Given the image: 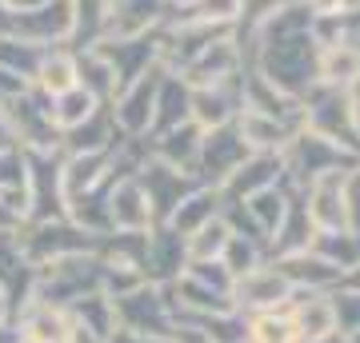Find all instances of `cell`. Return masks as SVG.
I'll return each mask as SVG.
<instances>
[{
  "mask_svg": "<svg viewBox=\"0 0 360 343\" xmlns=\"http://www.w3.org/2000/svg\"><path fill=\"white\" fill-rule=\"evenodd\" d=\"M309 212L316 231H352V203H348V172H324L309 184Z\"/></svg>",
  "mask_w": 360,
  "mask_h": 343,
  "instance_id": "obj_1",
  "label": "cell"
},
{
  "mask_svg": "<svg viewBox=\"0 0 360 343\" xmlns=\"http://www.w3.org/2000/svg\"><path fill=\"white\" fill-rule=\"evenodd\" d=\"M232 295H236V307H248V311H281L292 304L296 283L288 280L284 267H252L236 276Z\"/></svg>",
  "mask_w": 360,
  "mask_h": 343,
  "instance_id": "obj_2",
  "label": "cell"
},
{
  "mask_svg": "<svg viewBox=\"0 0 360 343\" xmlns=\"http://www.w3.org/2000/svg\"><path fill=\"white\" fill-rule=\"evenodd\" d=\"M288 316L296 323L300 343H324V339H333V335H340L336 331L340 328V304L324 292H309L304 300H292Z\"/></svg>",
  "mask_w": 360,
  "mask_h": 343,
  "instance_id": "obj_3",
  "label": "cell"
},
{
  "mask_svg": "<svg viewBox=\"0 0 360 343\" xmlns=\"http://www.w3.org/2000/svg\"><path fill=\"white\" fill-rule=\"evenodd\" d=\"M316 80H321V88L352 92L360 84V44H352V40L324 44L316 56Z\"/></svg>",
  "mask_w": 360,
  "mask_h": 343,
  "instance_id": "obj_4",
  "label": "cell"
},
{
  "mask_svg": "<svg viewBox=\"0 0 360 343\" xmlns=\"http://www.w3.org/2000/svg\"><path fill=\"white\" fill-rule=\"evenodd\" d=\"M236 128H240V140L252 144V148H276V152L288 148V132H284V124L276 120V116L257 112V108H240Z\"/></svg>",
  "mask_w": 360,
  "mask_h": 343,
  "instance_id": "obj_5",
  "label": "cell"
},
{
  "mask_svg": "<svg viewBox=\"0 0 360 343\" xmlns=\"http://www.w3.org/2000/svg\"><path fill=\"white\" fill-rule=\"evenodd\" d=\"M232 68H236V48L229 40H220V44H212L208 52L196 56V64L188 68V80L196 88H217L224 76H232Z\"/></svg>",
  "mask_w": 360,
  "mask_h": 343,
  "instance_id": "obj_6",
  "label": "cell"
},
{
  "mask_svg": "<svg viewBox=\"0 0 360 343\" xmlns=\"http://www.w3.org/2000/svg\"><path fill=\"white\" fill-rule=\"evenodd\" d=\"M72 335H77V328L52 304L32 307V316L25 323V343H72Z\"/></svg>",
  "mask_w": 360,
  "mask_h": 343,
  "instance_id": "obj_7",
  "label": "cell"
},
{
  "mask_svg": "<svg viewBox=\"0 0 360 343\" xmlns=\"http://www.w3.org/2000/svg\"><path fill=\"white\" fill-rule=\"evenodd\" d=\"M148 191L141 184H120L112 191V220L120 228H148V220H153V208H148Z\"/></svg>",
  "mask_w": 360,
  "mask_h": 343,
  "instance_id": "obj_8",
  "label": "cell"
},
{
  "mask_svg": "<svg viewBox=\"0 0 360 343\" xmlns=\"http://www.w3.org/2000/svg\"><path fill=\"white\" fill-rule=\"evenodd\" d=\"M248 343H300L288 307H281V311H257V316L248 319Z\"/></svg>",
  "mask_w": 360,
  "mask_h": 343,
  "instance_id": "obj_9",
  "label": "cell"
},
{
  "mask_svg": "<svg viewBox=\"0 0 360 343\" xmlns=\"http://www.w3.org/2000/svg\"><path fill=\"white\" fill-rule=\"evenodd\" d=\"M229 240H232V231H229V224L220 216H208L200 228H196V236H188V252L196 255V260H220L224 255V248H229Z\"/></svg>",
  "mask_w": 360,
  "mask_h": 343,
  "instance_id": "obj_10",
  "label": "cell"
},
{
  "mask_svg": "<svg viewBox=\"0 0 360 343\" xmlns=\"http://www.w3.org/2000/svg\"><path fill=\"white\" fill-rule=\"evenodd\" d=\"M89 116H92V92L68 88V92H60V108H52V124H60V128L84 124Z\"/></svg>",
  "mask_w": 360,
  "mask_h": 343,
  "instance_id": "obj_11",
  "label": "cell"
},
{
  "mask_svg": "<svg viewBox=\"0 0 360 343\" xmlns=\"http://www.w3.org/2000/svg\"><path fill=\"white\" fill-rule=\"evenodd\" d=\"M40 88H49L52 96L77 88V64L68 60V56H52V60H44L40 64Z\"/></svg>",
  "mask_w": 360,
  "mask_h": 343,
  "instance_id": "obj_12",
  "label": "cell"
},
{
  "mask_svg": "<svg viewBox=\"0 0 360 343\" xmlns=\"http://www.w3.org/2000/svg\"><path fill=\"white\" fill-rule=\"evenodd\" d=\"M200 25H232L245 13V0H196Z\"/></svg>",
  "mask_w": 360,
  "mask_h": 343,
  "instance_id": "obj_13",
  "label": "cell"
},
{
  "mask_svg": "<svg viewBox=\"0 0 360 343\" xmlns=\"http://www.w3.org/2000/svg\"><path fill=\"white\" fill-rule=\"evenodd\" d=\"M340 288H348V295H360V260L345 271V280H340Z\"/></svg>",
  "mask_w": 360,
  "mask_h": 343,
  "instance_id": "obj_14",
  "label": "cell"
},
{
  "mask_svg": "<svg viewBox=\"0 0 360 343\" xmlns=\"http://www.w3.org/2000/svg\"><path fill=\"white\" fill-rule=\"evenodd\" d=\"M176 343H212V335L208 331H196V328H180Z\"/></svg>",
  "mask_w": 360,
  "mask_h": 343,
  "instance_id": "obj_15",
  "label": "cell"
},
{
  "mask_svg": "<svg viewBox=\"0 0 360 343\" xmlns=\"http://www.w3.org/2000/svg\"><path fill=\"white\" fill-rule=\"evenodd\" d=\"M304 4H309L316 16H336V4H340V0H304Z\"/></svg>",
  "mask_w": 360,
  "mask_h": 343,
  "instance_id": "obj_16",
  "label": "cell"
},
{
  "mask_svg": "<svg viewBox=\"0 0 360 343\" xmlns=\"http://www.w3.org/2000/svg\"><path fill=\"white\" fill-rule=\"evenodd\" d=\"M0 311H4V307H0Z\"/></svg>",
  "mask_w": 360,
  "mask_h": 343,
  "instance_id": "obj_17",
  "label": "cell"
}]
</instances>
